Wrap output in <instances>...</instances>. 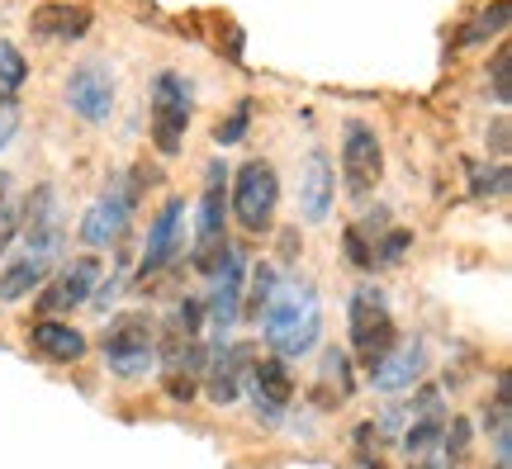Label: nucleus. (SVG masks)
I'll return each mask as SVG.
<instances>
[{
	"instance_id": "33",
	"label": "nucleus",
	"mask_w": 512,
	"mask_h": 469,
	"mask_svg": "<svg viewBox=\"0 0 512 469\" xmlns=\"http://www.w3.org/2000/svg\"><path fill=\"white\" fill-rule=\"evenodd\" d=\"M280 261H285V266H294V261H299V233H294V228H285V233H280Z\"/></svg>"
},
{
	"instance_id": "16",
	"label": "nucleus",
	"mask_w": 512,
	"mask_h": 469,
	"mask_svg": "<svg viewBox=\"0 0 512 469\" xmlns=\"http://www.w3.org/2000/svg\"><path fill=\"white\" fill-rule=\"evenodd\" d=\"M332 199H337V171H332V157L328 152H309L304 181H299V214H304V223H328Z\"/></svg>"
},
{
	"instance_id": "25",
	"label": "nucleus",
	"mask_w": 512,
	"mask_h": 469,
	"mask_svg": "<svg viewBox=\"0 0 512 469\" xmlns=\"http://www.w3.org/2000/svg\"><path fill=\"white\" fill-rule=\"evenodd\" d=\"M503 29H508V0H494L489 10H479V15L460 29V43H465V48H479L484 38L503 34Z\"/></svg>"
},
{
	"instance_id": "34",
	"label": "nucleus",
	"mask_w": 512,
	"mask_h": 469,
	"mask_svg": "<svg viewBox=\"0 0 512 469\" xmlns=\"http://www.w3.org/2000/svg\"><path fill=\"white\" fill-rule=\"evenodd\" d=\"M494 152H508V119L494 124Z\"/></svg>"
},
{
	"instance_id": "21",
	"label": "nucleus",
	"mask_w": 512,
	"mask_h": 469,
	"mask_svg": "<svg viewBox=\"0 0 512 469\" xmlns=\"http://www.w3.org/2000/svg\"><path fill=\"white\" fill-rule=\"evenodd\" d=\"M48 266L53 261H38V256H24L15 266H5L0 271V304H19V299H29L34 289L48 285Z\"/></svg>"
},
{
	"instance_id": "7",
	"label": "nucleus",
	"mask_w": 512,
	"mask_h": 469,
	"mask_svg": "<svg viewBox=\"0 0 512 469\" xmlns=\"http://www.w3.org/2000/svg\"><path fill=\"white\" fill-rule=\"evenodd\" d=\"M342 181L356 199H366L384 181V143L366 119H347L342 128Z\"/></svg>"
},
{
	"instance_id": "35",
	"label": "nucleus",
	"mask_w": 512,
	"mask_h": 469,
	"mask_svg": "<svg viewBox=\"0 0 512 469\" xmlns=\"http://www.w3.org/2000/svg\"><path fill=\"white\" fill-rule=\"evenodd\" d=\"M5 199H10V171H0V209H5Z\"/></svg>"
},
{
	"instance_id": "14",
	"label": "nucleus",
	"mask_w": 512,
	"mask_h": 469,
	"mask_svg": "<svg viewBox=\"0 0 512 469\" xmlns=\"http://www.w3.org/2000/svg\"><path fill=\"white\" fill-rule=\"evenodd\" d=\"M247 398H252V408L266 417V422H280V417L290 413L294 375L285 370V361H275V356L252 361V370H247Z\"/></svg>"
},
{
	"instance_id": "18",
	"label": "nucleus",
	"mask_w": 512,
	"mask_h": 469,
	"mask_svg": "<svg viewBox=\"0 0 512 469\" xmlns=\"http://www.w3.org/2000/svg\"><path fill=\"white\" fill-rule=\"evenodd\" d=\"M223 223H228V166L214 157L204 166V190H200V223H195L200 247L223 242Z\"/></svg>"
},
{
	"instance_id": "32",
	"label": "nucleus",
	"mask_w": 512,
	"mask_h": 469,
	"mask_svg": "<svg viewBox=\"0 0 512 469\" xmlns=\"http://www.w3.org/2000/svg\"><path fill=\"white\" fill-rule=\"evenodd\" d=\"M15 237H19V214L5 204V209H0V256L10 252V242H15Z\"/></svg>"
},
{
	"instance_id": "9",
	"label": "nucleus",
	"mask_w": 512,
	"mask_h": 469,
	"mask_svg": "<svg viewBox=\"0 0 512 469\" xmlns=\"http://www.w3.org/2000/svg\"><path fill=\"white\" fill-rule=\"evenodd\" d=\"M19 233L29 242V256L38 261H53L67 242V228H62V204H57L53 185H34L29 199H24V214H19Z\"/></svg>"
},
{
	"instance_id": "3",
	"label": "nucleus",
	"mask_w": 512,
	"mask_h": 469,
	"mask_svg": "<svg viewBox=\"0 0 512 469\" xmlns=\"http://www.w3.org/2000/svg\"><path fill=\"white\" fill-rule=\"evenodd\" d=\"M190 114H195V86L181 72H162L152 81V147L162 157H176L185 147Z\"/></svg>"
},
{
	"instance_id": "20",
	"label": "nucleus",
	"mask_w": 512,
	"mask_h": 469,
	"mask_svg": "<svg viewBox=\"0 0 512 469\" xmlns=\"http://www.w3.org/2000/svg\"><path fill=\"white\" fill-rule=\"evenodd\" d=\"M351 389H356V379H351V356L342 346H328V351H323V365H318V389H313L318 408H342L351 398Z\"/></svg>"
},
{
	"instance_id": "15",
	"label": "nucleus",
	"mask_w": 512,
	"mask_h": 469,
	"mask_svg": "<svg viewBox=\"0 0 512 469\" xmlns=\"http://www.w3.org/2000/svg\"><path fill=\"white\" fill-rule=\"evenodd\" d=\"M256 361V346L252 342H223L209 351V361H204V370H209V398L214 403H238L242 394V379H247V370H252Z\"/></svg>"
},
{
	"instance_id": "23",
	"label": "nucleus",
	"mask_w": 512,
	"mask_h": 469,
	"mask_svg": "<svg viewBox=\"0 0 512 469\" xmlns=\"http://www.w3.org/2000/svg\"><path fill=\"white\" fill-rule=\"evenodd\" d=\"M441 432H446V413H422L413 417V427L403 432V451L413 460H427V455L441 446Z\"/></svg>"
},
{
	"instance_id": "2",
	"label": "nucleus",
	"mask_w": 512,
	"mask_h": 469,
	"mask_svg": "<svg viewBox=\"0 0 512 469\" xmlns=\"http://www.w3.org/2000/svg\"><path fill=\"white\" fill-rule=\"evenodd\" d=\"M152 181H157L152 166H133L128 176H119V181L91 204V214L81 218V242H86V247H110V242H119L128 228V218H133V209H138V199H143V190Z\"/></svg>"
},
{
	"instance_id": "29",
	"label": "nucleus",
	"mask_w": 512,
	"mask_h": 469,
	"mask_svg": "<svg viewBox=\"0 0 512 469\" xmlns=\"http://www.w3.org/2000/svg\"><path fill=\"white\" fill-rule=\"evenodd\" d=\"M512 53L508 48H498V57H494V105H508L512 100Z\"/></svg>"
},
{
	"instance_id": "10",
	"label": "nucleus",
	"mask_w": 512,
	"mask_h": 469,
	"mask_svg": "<svg viewBox=\"0 0 512 469\" xmlns=\"http://www.w3.org/2000/svg\"><path fill=\"white\" fill-rule=\"evenodd\" d=\"M67 109L86 124H105L114 114V72L105 57H86L72 76H67Z\"/></svg>"
},
{
	"instance_id": "8",
	"label": "nucleus",
	"mask_w": 512,
	"mask_h": 469,
	"mask_svg": "<svg viewBox=\"0 0 512 469\" xmlns=\"http://www.w3.org/2000/svg\"><path fill=\"white\" fill-rule=\"evenodd\" d=\"M242 280H247V252H242V247H228L223 266L214 271V289H209V299H204V327H214V337H219L214 346L228 342V332H233L242 318Z\"/></svg>"
},
{
	"instance_id": "30",
	"label": "nucleus",
	"mask_w": 512,
	"mask_h": 469,
	"mask_svg": "<svg viewBox=\"0 0 512 469\" xmlns=\"http://www.w3.org/2000/svg\"><path fill=\"white\" fill-rule=\"evenodd\" d=\"M166 398H171V403H190V398H195V375L171 370V375H166Z\"/></svg>"
},
{
	"instance_id": "31",
	"label": "nucleus",
	"mask_w": 512,
	"mask_h": 469,
	"mask_svg": "<svg viewBox=\"0 0 512 469\" xmlns=\"http://www.w3.org/2000/svg\"><path fill=\"white\" fill-rule=\"evenodd\" d=\"M15 133H19V105H0V152L15 143Z\"/></svg>"
},
{
	"instance_id": "17",
	"label": "nucleus",
	"mask_w": 512,
	"mask_h": 469,
	"mask_svg": "<svg viewBox=\"0 0 512 469\" xmlns=\"http://www.w3.org/2000/svg\"><path fill=\"white\" fill-rule=\"evenodd\" d=\"M91 10L86 5H72V0H43L34 15H29V29L38 38H53V43H76V38L91 34Z\"/></svg>"
},
{
	"instance_id": "28",
	"label": "nucleus",
	"mask_w": 512,
	"mask_h": 469,
	"mask_svg": "<svg viewBox=\"0 0 512 469\" xmlns=\"http://www.w3.org/2000/svg\"><path fill=\"white\" fill-rule=\"evenodd\" d=\"M342 247H347V261L356 266V271H375V242L366 237L361 223H351L347 233H342Z\"/></svg>"
},
{
	"instance_id": "13",
	"label": "nucleus",
	"mask_w": 512,
	"mask_h": 469,
	"mask_svg": "<svg viewBox=\"0 0 512 469\" xmlns=\"http://www.w3.org/2000/svg\"><path fill=\"white\" fill-rule=\"evenodd\" d=\"M181 228H185V199L171 195L162 204V214L152 218V228H147V252H143V271H138V280H152V275H162L176 256L185 252L181 242Z\"/></svg>"
},
{
	"instance_id": "19",
	"label": "nucleus",
	"mask_w": 512,
	"mask_h": 469,
	"mask_svg": "<svg viewBox=\"0 0 512 469\" xmlns=\"http://www.w3.org/2000/svg\"><path fill=\"white\" fill-rule=\"evenodd\" d=\"M29 346H34V356L53 365H76L86 356V337H81V327L62 323V318H43V323L29 327Z\"/></svg>"
},
{
	"instance_id": "1",
	"label": "nucleus",
	"mask_w": 512,
	"mask_h": 469,
	"mask_svg": "<svg viewBox=\"0 0 512 469\" xmlns=\"http://www.w3.org/2000/svg\"><path fill=\"white\" fill-rule=\"evenodd\" d=\"M261 337L275 361H304L323 337V304L313 285H280L271 308L261 313Z\"/></svg>"
},
{
	"instance_id": "4",
	"label": "nucleus",
	"mask_w": 512,
	"mask_h": 469,
	"mask_svg": "<svg viewBox=\"0 0 512 469\" xmlns=\"http://www.w3.org/2000/svg\"><path fill=\"white\" fill-rule=\"evenodd\" d=\"M228 209H233V218H238L247 233H271L275 209H280V176H275V166L266 162V157H252V162L233 176Z\"/></svg>"
},
{
	"instance_id": "5",
	"label": "nucleus",
	"mask_w": 512,
	"mask_h": 469,
	"mask_svg": "<svg viewBox=\"0 0 512 469\" xmlns=\"http://www.w3.org/2000/svg\"><path fill=\"white\" fill-rule=\"evenodd\" d=\"M347 327H351V346H356L361 365H375L389 346L399 342V327H394L389 299H384V289H375V285H361L351 294Z\"/></svg>"
},
{
	"instance_id": "24",
	"label": "nucleus",
	"mask_w": 512,
	"mask_h": 469,
	"mask_svg": "<svg viewBox=\"0 0 512 469\" xmlns=\"http://www.w3.org/2000/svg\"><path fill=\"white\" fill-rule=\"evenodd\" d=\"M24 81H29L24 53H19L10 38H0V105H15L19 91H24Z\"/></svg>"
},
{
	"instance_id": "36",
	"label": "nucleus",
	"mask_w": 512,
	"mask_h": 469,
	"mask_svg": "<svg viewBox=\"0 0 512 469\" xmlns=\"http://www.w3.org/2000/svg\"><path fill=\"white\" fill-rule=\"evenodd\" d=\"M413 469H446V460H432V455H427V460H418Z\"/></svg>"
},
{
	"instance_id": "12",
	"label": "nucleus",
	"mask_w": 512,
	"mask_h": 469,
	"mask_svg": "<svg viewBox=\"0 0 512 469\" xmlns=\"http://www.w3.org/2000/svg\"><path fill=\"white\" fill-rule=\"evenodd\" d=\"M422 375H427V346H422V337H399L380 361L370 365V389L375 394H403Z\"/></svg>"
},
{
	"instance_id": "6",
	"label": "nucleus",
	"mask_w": 512,
	"mask_h": 469,
	"mask_svg": "<svg viewBox=\"0 0 512 469\" xmlns=\"http://www.w3.org/2000/svg\"><path fill=\"white\" fill-rule=\"evenodd\" d=\"M105 365H110L119 379H143L157 361V332H152V318L147 313H119L110 327H105Z\"/></svg>"
},
{
	"instance_id": "27",
	"label": "nucleus",
	"mask_w": 512,
	"mask_h": 469,
	"mask_svg": "<svg viewBox=\"0 0 512 469\" xmlns=\"http://www.w3.org/2000/svg\"><path fill=\"white\" fill-rule=\"evenodd\" d=\"M408 252H413V228H384L375 242V266H399Z\"/></svg>"
},
{
	"instance_id": "26",
	"label": "nucleus",
	"mask_w": 512,
	"mask_h": 469,
	"mask_svg": "<svg viewBox=\"0 0 512 469\" xmlns=\"http://www.w3.org/2000/svg\"><path fill=\"white\" fill-rule=\"evenodd\" d=\"M247 128H252V100H238L233 114H223L219 124H214V143L219 147H233L247 138Z\"/></svg>"
},
{
	"instance_id": "37",
	"label": "nucleus",
	"mask_w": 512,
	"mask_h": 469,
	"mask_svg": "<svg viewBox=\"0 0 512 469\" xmlns=\"http://www.w3.org/2000/svg\"><path fill=\"white\" fill-rule=\"evenodd\" d=\"M494 469H508V460H498V465H494Z\"/></svg>"
},
{
	"instance_id": "11",
	"label": "nucleus",
	"mask_w": 512,
	"mask_h": 469,
	"mask_svg": "<svg viewBox=\"0 0 512 469\" xmlns=\"http://www.w3.org/2000/svg\"><path fill=\"white\" fill-rule=\"evenodd\" d=\"M100 275H105L100 256H76V261L62 275H57V280H48V285H43V294H38V313L57 318V313H72V308L91 304L95 285H100Z\"/></svg>"
},
{
	"instance_id": "22",
	"label": "nucleus",
	"mask_w": 512,
	"mask_h": 469,
	"mask_svg": "<svg viewBox=\"0 0 512 469\" xmlns=\"http://www.w3.org/2000/svg\"><path fill=\"white\" fill-rule=\"evenodd\" d=\"M275 289H280V275H275V266H266V261H261V266L242 280V313H247V318H261V313L271 308Z\"/></svg>"
}]
</instances>
